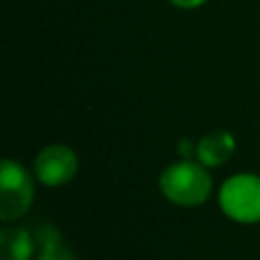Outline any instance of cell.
<instances>
[{"label": "cell", "instance_id": "obj_8", "mask_svg": "<svg viewBox=\"0 0 260 260\" xmlns=\"http://www.w3.org/2000/svg\"><path fill=\"white\" fill-rule=\"evenodd\" d=\"M173 4H177V6H181V8H195V6H199L203 0H171Z\"/></svg>", "mask_w": 260, "mask_h": 260}, {"label": "cell", "instance_id": "obj_6", "mask_svg": "<svg viewBox=\"0 0 260 260\" xmlns=\"http://www.w3.org/2000/svg\"><path fill=\"white\" fill-rule=\"evenodd\" d=\"M234 150V138L228 132H215L199 140L197 156L205 165H221Z\"/></svg>", "mask_w": 260, "mask_h": 260}, {"label": "cell", "instance_id": "obj_3", "mask_svg": "<svg viewBox=\"0 0 260 260\" xmlns=\"http://www.w3.org/2000/svg\"><path fill=\"white\" fill-rule=\"evenodd\" d=\"M223 211L238 221L260 219V177L236 175L232 177L219 195Z\"/></svg>", "mask_w": 260, "mask_h": 260}, {"label": "cell", "instance_id": "obj_7", "mask_svg": "<svg viewBox=\"0 0 260 260\" xmlns=\"http://www.w3.org/2000/svg\"><path fill=\"white\" fill-rule=\"evenodd\" d=\"M39 244L43 246V252H41L39 260H75L71 250L61 244L59 234L51 225H45L39 232Z\"/></svg>", "mask_w": 260, "mask_h": 260}, {"label": "cell", "instance_id": "obj_1", "mask_svg": "<svg viewBox=\"0 0 260 260\" xmlns=\"http://www.w3.org/2000/svg\"><path fill=\"white\" fill-rule=\"evenodd\" d=\"M160 189L175 203L197 205L207 199L211 191V179L199 165L183 160L171 165L160 175Z\"/></svg>", "mask_w": 260, "mask_h": 260}, {"label": "cell", "instance_id": "obj_5", "mask_svg": "<svg viewBox=\"0 0 260 260\" xmlns=\"http://www.w3.org/2000/svg\"><path fill=\"white\" fill-rule=\"evenodd\" d=\"M32 252L30 236L20 228H4L0 232V260H28Z\"/></svg>", "mask_w": 260, "mask_h": 260}, {"label": "cell", "instance_id": "obj_2", "mask_svg": "<svg viewBox=\"0 0 260 260\" xmlns=\"http://www.w3.org/2000/svg\"><path fill=\"white\" fill-rule=\"evenodd\" d=\"M32 193L35 189L28 173L20 165L4 160L0 175V219L10 221L20 217L32 201Z\"/></svg>", "mask_w": 260, "mask_h": 260}, {"label": "cell", "instance_id": "obj_4", "mask_svg": "<svg viewBox=\"0 0 260 260\" xmlns=\"http://www.w3.org/2000/svg\"><path fill=\"white\" fill-rule=\"evenodd\" d=\"M77 171V158L71 148L63 144L47 146L35 160V173L45 185H63L71 181Z\"/></svg>", "mask_w": 260, "mask_h": 260}, {"label": "cell", "instance_id": "obj_9", "mask_svg": "<svg viewBox=\"0 0 260 260\" xmlns=\"http://www.w3.org/2000/svg\"><path fill=\"white\" fill-rule=\"evenodd\" d=\"M189 146H191V144H189L187 140H183V142H181V148H179V150H181L183 154H189V152H193V148H189Z\"/></svg>", "mask_w": 260, "mask_h": 260}]
</instances>
